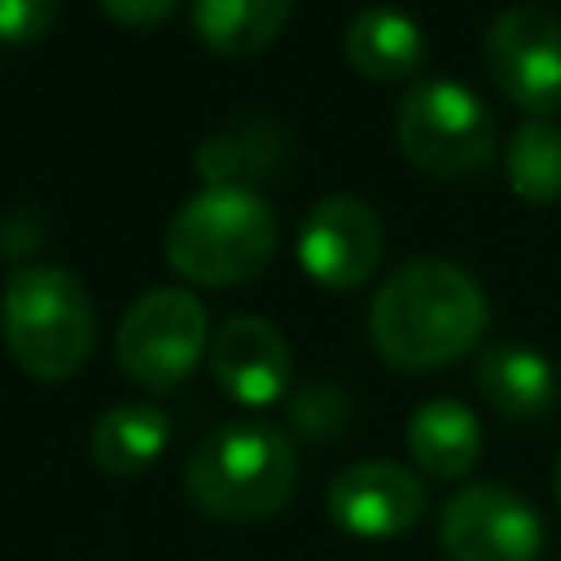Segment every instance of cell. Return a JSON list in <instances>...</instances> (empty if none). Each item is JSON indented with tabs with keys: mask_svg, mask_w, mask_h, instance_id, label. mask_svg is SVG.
Instances as JSON below:
<instances>
[{
	"mask_svg": "<svg viewBox=\"0 0 561 561\" xmlns=\"http://www.w3.org/2000/svg\"><path fill=\"white\" fill-rule=\"evenodd\" d=\"M486 329L482 285L447 259H408L373 294L368 333L394 368H443L478 346Z\"/></svg>",
	"mask_w": 561,
	"mask_h": 561,
	"instance_id": "1",
	"label": "cell"
},
{
	"mask_svg": "<svg viewBox=\"0 0 561 561\" xmlns=\"http://www.w3.org/2000/svg\"><path fill=\"white\" fill-rule=\"evenodd\" d=\"M298 482V456L280 425L259 416L219 421L188 456L184 486L202 513L215 522H263L272 517Z\"/></svg>",
	"mask_w": 561,
	"mask_h": 561,
	"instance_id": "2",
	"label": "cell"
},
{
	"mask_svg": "<svg viewBox=\"0 0 561 561\" xmlns=\"http://www.w3.org/2000/svg\"><path fill=\"white\" fill-rule=\"evenodd\" d=\"M0 333L9 355L39 381L79 373L96 342V311L83 280L66 267L35 263L4 280Z\"/></svg>",
	"mask_w": 561,
	"mask_h": 561,
	"instance_id": "3",
	"label": "cell"
},
{
	"mask_svg": "<svg viewBox=\"0 0 561 561\" xmlns=\"http://www.w3.org/2000/svg\"><path fill=\"white\" fill-rule=\"evenodd\" d=\"M272 250L276 215L254 188H202L167 224V263L197 285H241Z\"/></svg>",
	"mask_w": 561,
	"mask_h": 561,
	"instance_id": "4",
	"label": "cell"
},
{
	"mask_svg": "<svg viewBox=\"0 0 561 561\" xmlns=\"http://www.w3.org/2000/svg\"><path fill=\"white\" fill-rule=\"evenodd\" d=\"M399 149L430 175L456 180L491 162L495 118L486 101L460 79H416L394 110Z\"/></svg>",
	"mask_w": 561,
	"mask_h": 561,
	"instance_id": "5",
	"label": "cell"
},
{
	"mask_svg": "<svg viewBox=\"0 0 561 561\" xmlns=\"http://www.w3.org/2000/svg\"><path fill=\"white\" fill-rule=\"evenodd\" d=\"M206 337L210 324L197 294L180 285H158L127 307L114 333V351L131 381L149 390H175L197 368Z\"/></svg>",
	"mask_w": 561,
	"mask_h": 561,
	"instance_id": "6",
	"label": "cell"
},
{
	"mask_svg": "<svg viewBox=\"0 0 561 561\" xmlns=\"http://www.w3.org/2000/svg\"><path fill=\"white\" fill-rule=\"evenodd\" d=\"M486 70L500 92L548 118L561 110V18L543 4H508L486 31Z\"/></svg>",
	"mask_w": 561,
	"mask_h": 561,
	"instance_id": "7",
	"label": "cell"
},
{
	"mask_svg": "<svg viewBox=\"0 0 561 561\" xmlns=\"http://www.w3.org/2000/svg\"><path fill=\"white\" fill-rule=\"evenodd\" d=\"M438 543L447 561H539L543 522L508 486H465L443 504Z\"/></svg>",
	"mask_w": 561,
	"mask_h": 561,
	"instance_id": "8",
	"label": "cell"
},
{
	"mask_svg": "<svg viewBox=\"0 0 561 561\" xmlns=\"http://www.w3.org/2000/svg\"><path fill=\"white\" fill-rule=\"evenodd\" d=\"M298 259L324 289H355L381 259V219L364 197L329 193L302 215Z\"/></svg>",
	"mask_w": 561,
	"mask_h": 561,
	"instance_id": "9",
	"label": "cell"
},
{
	"mask_svg": "<svg viewBox=\"0 0 561 561\" xmlns=\"http://www.w3.org/2000/svg\"><path fill=\"white\" fill-rule=\"evenodd\" d=\"M425 486L399 460H355L329 482V517L346 535L390 539L421 522Z\"/></svg>",
	"mask_w": 561,
	"mask_h": 561,
	"instance_id": "10",
	"label": "cell"
},
{
	"mask_svg": "<svg viewBox=\"0 0 561 561\" xmlns=\"http://www.w3.org/2000/svg\"><path fill=\"white\" fill-rule=\"evenodd\" d=\"M210 373L245 408L276 403L289 386V342L263 316H228L210 337Z\"/></svg>",
	"mask_w": 561,
	"mask_h": 561,
	"instance_id": "11",
	"label": "cell"
},
{
	"mask_svg": "<svg viewBox=\"0 0 561 561\" xmlns=\"http://www.w3.org/2000/svg\"><path fill=\"white\" fill-rule=\"evenodd\" d=\"M478 390L500 416L535 421L557 403V373L535 346L500 342L478 355Z\"/></svg>",
	"mask_w": 561,
	"mask_h": 561,
	"instance_id": "12",
	"label": "cell"
},
{
	"mask_svg": "<svg viewBox=\"0 0 561 561\" xmlns=\"http://www.w3.org/2000/svg\"><path fill=\"white\" fill-rule=\"evenodd\" d=\"M408 451L434 478H460L482 451L478 416L460 399H425L408 421Z\"/></svg>",
	"mask_w": 561,
	"mask_h": 561,
	"instance_id": "13",
	"label": "cell"
},
{
	"mask_svg": "<svg viewBox=\"0 0 561 561\" xmlns=\"http://www.w3.org/2000/svg\"><path fill=\"white\" fill-rule=\"evenodd\" d=\"M346 61L368 79H408L425 61L421 26L399 9H359L346 26Z\"/></svg>",
	"mask_w": 561,
	"mask_h": 561,
	"instance_id": "14",
	"label": "cell"
},
{
	"mask_svg": "<svg viewBox=\"0 0 561 561\" xmlns=\"http://www.w3.org/2000/svg\"><path fill=\"white\" fill-rule=\"evenodd\" d=\"M171 443V416L153 403H114L92 425V460L96 469L127 478L149 469Z\"/></svg>",
	"mask_w": 561,
	"mask_h": 561,
	"instance_id": "15",
	"label": "cell"
},
{
	"mask_svg": "<svg viewBox=\"0 0 561 561\" xmlns=\"http://www.w3.org/2000/svg\"><path fill=\"white\" fill-rule=\"evenodd\" d=\"M285 0H197L193 4V31L210 53L245 57L267 48L280 26L289 22Z\"/></svg>",
	"mask_w": 561,
	"mask_h": 561,
	"instance_id": "16",
	"label": "cell"
},
{
	"mask_svg": "<svg viewBox=\"0 0 561 561\" xmlns=\"http://www.w3.org/2000/svg\"><path fill=\"white\" fill-rule=\"evenodd\" d=\"M280 149L285 131L276 123H241L197 145V171L206 188H250V180H263L280 162Z\"/></svg>",
	"mask_w": 561,
	"mask_h": 561,
	"instance_id": "17",
	"label": "cell"
},
{
	"mask_svg": "<svg viewBox=\"0 0 561 561\" xmlns=\"http://www.w3.org/2000/svg\"><path fill=\"white\" fill-rule=\"evenodd\" d=\"M508 188L522 202H557L561 197V123L552 118H526L504 153Z\"/></svg>",
	"mask_w": 561,
	"mask_h": 561,
	"instance_id": "18",
	"label": "cell"
},
{
	"mask_svg": "<svg viewBox=\"0 0 561 561\" xmlns=\"http://www.w3.org/2000/svg\"><path fill=\"white\" fill-rule=\"evenodd\" d=\"M351 416V399L333 386V381H311L289 399V425L307 438H329L346 425Z\"/></svg>",
	"mask_w": 561,
	"mask_h": 561,
	"instance_id": "19",
	"label": "cell"
},
{
	"mask_svg": "<svg viewBox=\"0 0 561 561\" xmlns=\"http://www.w3.org/2000/svg\"><path fill=\"white\" fill-rule=\"evenodd\" d=\"M57 22L53 0H0V44H31L44 39Z\"/></svg>",
	"mask_w": 561,
	"mask_h": 561,
	"instance_id": "20",
	"label": "cell"
},
{
	"mask_svg": "<svg viewBox=\"0 0 561 561\" xmlns=\"http://www.w3.org/2000/svg\"><path fill=\"white\" fill-rule=\"evenodd\" d=\"M110 22H123V26H158L175 13L171 0H101L96 4Z\"/></svg>",
	"mask_w": 561,
	"mask_h": 561,
	"instance_id": "21",
	"label": "cell"
},
{
	"mask_svg": "<svg viewBox=\"0 0 561 561\" xmlns=\"http://www.w3.org/2000/svg\"><path fill=\"white\" fill-rule=\"evenodd\" d=\"M552 491H557V504H561V456H557V469H552Z\"/></svg>",
	"mask_w": 561,
	"mask_h": 561,
	"instance_id": "22",
	"label": "cell"
}]
</instances>
